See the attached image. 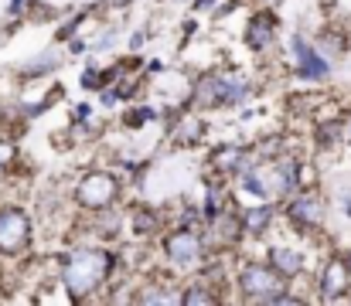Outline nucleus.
<instances>
[{
  "label": "nucleus",
  "mask_w": 351,
  "mask_h": 306,
  "mask_svg": "<svg viewBox=\"0 0 351 306\" xmlns=\"http://www.w3.org/2000/svg\"><path fill=\"white\" fill-rule=\"evenodd\" d=\"M283 214L297 235H314L328 221V198L317 188H297L290 198H283Z\"/></svg>",
  "instance_id": "2"
},
{
  "label": "nucleus",
  "mask_w": 351,
  "mask_h": 306,
  "mask_svg": "<svg viewBox=\"0 0 351 306\" xmlns=\"http://www.w3.org/2000/svg\"><path fill=\"white\" fill-rule=\"evenodd\" d=\"M69 51H72V55H82V51H89V44H86L82 38H75V41L69 44Z\"/></svg>",
  "instance_id": "25"
},
{
  "label": "nucleus",
  "mask_w": 351,
  "mask_h": 306,
  "mask_svg": "<svg viewBox=\"0 0 351 306\" xmlns=\"http://www.w3.org/2000/svg\"><path fill=\"white\" fill-rule=\"evenodd\" d=\"M226 207H229V204H226V191L219 188V177H215V181H212V188H208V194H205V207H202V214L212 221V218H215V214H222Z\"/></svg>",
  "instance_id": "18"
},
{
  "label": "nucleus",
  "mask_w": 351,
  "mask_h": 306,
  "mask_svg": "<svg viewBox=\"0 0 351 306\" xmlns=\"http://www.w3.org/2000/svg\"><path fill=\"white\" fill-rule=\"evenodd\" d=\"M14 160V143H7V140H0V167H7Z\"/></svg>",
  "instance_id": "22"
},
{
  "label": "nucleus",
  "mask_w": 351,
  "mask_h": 306,
  "mask_svg": "<svg viewBox=\"0 0 351 306\" xmlns=\"http://www.w3.org/2000/svg\"><path fill=\"white\" fill-rule=\"evenodd\" d=\"M335 207H338V211H341V214H345V218L351 221V188H341V191H338V198H335Z\"/></svg>",
  "instance_id": "21"
},
{
  "label": "nucleus",
  "mask_w": 351,
  "mask_h": 306,
  "mask_svg": "<svg viewBox=\"0 0 351 306\" xmlns=\"http://www.w3.org/2000/svg\"><path fill=\"white\" fill-rule=\"evenodd\" d=\"M117 269V255L110 248H75L65 262H62V286L69 290L72 300H93V293H99L110 276Z\"/></svg>",
  "instance_id": "1"
},
{
  "label": "nucleus",
  "mask_w": 351,
  "mask_h": 306,
  "mask_svg": "<svg viewBox=\"0 0 351 306\" xmlns=\"http://www.w3.org/2000/svg\"><path fill=\"white\" fill-rule=\"evenodd\" d=\"M205 129H208V126H205L202 116H181V119L174 123V140L184 143V146H195V143H202Z\"/></svg>",
  "instance_id": "16"
},
{
  "label": "nucleus",
  "mask_w": 351,
  "mask_h": 306,
  "mask_svg": "<svg viewBox=\"0 0 351 306\" xmlns=\"http://www.w3.org/2000/svg\"><path fill=\"white\" fill-rule=\"evenodd\" d=\"M82 86H86V89H99V72H96V68H89V72L82 75Z\"/></svg>",
  "instance_id": "23"
},
{
  "label": "nucleus",
  "mask_w": 351,
  "mask_h": 306,
  "mask_svg": "<svg viewBox=\"0 0 351 306\" xmlns=\"http://www.w3.org/2000/svg\"><path fill=\"white\" fill-rule=\"evenodd\" d=\"M31 242V218L21 207H0V252L17 255Z\"/></svg>",
  "instance_id": "8"
},
{
  "label": "nucleus",
  "mask_w": 351,
  "mask_h": 306,
  "mask_svg": "<svg viewBox=\"0 0 351 306\" xmlns=\"http://www.w3.org/2000/svg\"><path fill=\"white\" fill-rule=\"evenodd\" d=\"M283 283H287V279L276 276V272L269 269V262H256V259L242 262V269L235 272V290H239L249 303H273V296H276L280 290H287Z\"/></svg>",
  "instance_id": "5"
},
{
  "label": "nucleus",
  "mask_w": 351,
  "mask_h": 306,
  "mask_svg": "<svg viewBox=\"0 0 351 306\" xmlns=\"http://www.w3.org/2000/svg\"><path fill=\"white\" fill-rule=\"evenodd\" d=\"M143 38H147V31H133V34H130V48H133V51L143 48Z\"/></svg>",
  "instance_id": "24"
},
{
  "label": "nucleus",
  "mask_w": 351,
  "mask_h": 306,
  "mask_svg": "<svg viewBox=\"0 0 351 306\" xmlns=\"http://www.w3.org/2000/svg\"><path fill=\"white\" fill-rule=\"evenodd\" d=\"M55 68H58V55L51 51V55H41L38 62H31L27 72H24V79H34V75H45V72H55Z\"/></svg>",
  "instance_id": "20"
},
{
  "label": "nucleus",
  "mask_w": 351,
  "mask_h": 306,
  "mask_svg": "<svg viewBox=\"0 0 351 306\" xmlns=\"http://www.w3.org/2000/svg\"><path fill=\"white\" fill-rule=\"evenodd\" d=\"M123 3H130V0H110V7H123Z\"/></svg>",
  "instance_id": "27"
},
{
  "label": "nucleus",
  "mask_w": 351,
  "mask_h": 306,
  "mask_svg": "<svg viewBox=\"0 0 351 306\" xmlns=\"http://www.w3.org/2000/svg\"><path fill=\"white\" fill-rule=\"evenodd\" d=\"M242 41L252 48V51H266L273 41H276V14L273 10H256L242 31Z\"/></svg>",
  "instance_id": "10"
},
{
  "label": "nucleus",
  "mask_w": 351,
  "mask_h": 306,
  "mask_svg": "<svg viewBox=\"0 0 351 306\" xmlns=\"http://www.w3.org/2000/svg\"><path fill=\"white\" fill-rule=\"evenodd\" d=\"M304 252L300 248H293V245H269V252H266V262H269V269L276 272V276H283V279H293V276H300L304 272Z\"/></svg>",
  "instance_id": "12"
},
{
  "label": "nucleus",
  "mask_w": 351,
  "mask_h": 306,
  "mask_svg": "<svg viewBox=\"0 0 351 306\" xmlns=\"http://www.w3.org/2000/svg\"><path fill=\"white\" fill-rule=\"evenodd\" d=\"M215 3H219V0H198V3H195V10H205V7H215Z\"/></svg>",
  "instance_id": "26"
},
{
  "label": "nucleus",
  "mask_w": 351,
  "mask_h": 306,
  "mask_svg": "<svg viewBox=\"0 0 351 306\" xmlns=\"http://www.w3.org/2000/svg\"><path fill=\"white\" fill-rule=\"evenodd\" d=\"M93 214H96L93 231H96L99 238H117L119 225H123V211H117V204H110V207H103V211H93Z\"/></svg>",
  "instance_id": "17"
},
{
  "label": "nucleus",
  "mask_w": 351,
  "mask_h": 306,
  "mask_svg": "<svg viewBox=\"0 0 351 306\" xmlns=\"http://www.w3.org/2000/svg\"><path fill=\"white\" fill-rule=\"evenodd\" d=\"M249 96V86L235 75H222V72H205L195 82V105L202 109H229Z\"/></svg>",
  "instance_id": "4"
},
{
  "label": "nucleus",
  "mask_w": 351,
  "mask_h": 306,
  "mask_svg": "<svg viewBox=\"0 0 351 306\" xmlns=\"http://www.w3.org/2000/svg\"><path fill=\"white\" fill-rule=\"evenodd\" d=\"M130 231L136 238H150V235H160V214L157 207H147V204H136L130 211Z\"/></svg>",
  "instance_id": "13"
},
{
  "label": "nucleus",
  "mask_w": 351,
  "mask_h": 306,
  "mask_svg": "<svg viewBox=\"0 0 351 306\" xmlns=\"http://www.w3.org/2000/svg\"><path fill=\"white\" fill-rule=\"evenodd\" d=\"M219 300L222 296H219V290H215L212 279H198V283H191V286L181 290V303L184 306H212V303H219Z\"/></svg>",
  "instance_id": "14"
},
{
  "label": "nucleus",
  "mask_w": 351,
  "mask_h": 306,
  "mask_svg": "<svg viewBox=\"0 0 351 306\" xmlns=\"http://www.w3.org/2000/svg\"><path fill=\"white\" fill-rule=\"evenodd\" d=\"M119 198V181L113 170H89L79 184H75V204L82 211H103Z\"/></svg>",
  "instance_id": "6"
},
{
  "label": "nucleus",
  "mask_w": 351,
  "mask_h": 306,
  "mask_svg": "<svg viewBox=\"0 0 351 306\" xmlns=\"http://www.w3.org/2000/svg\"><path fill=\"white\" fill-rule=\"evenodd\" d=\"M290 55H293V75L297 79H304V82H324V79H331V58L317 44H311L307 38L293 34L290 38Z\"/></svg>",
  "instance_id": "7"
},
{
  "label": "nucleus",
  "mask_w": 351,
  "mask_h": 306,
  "mask_svg": "<svg viewBox=\"0 0 351 306\" xmlns=\"http://www.w3.org/2000/svg\"><path fill=\"white\" fill-rule=\"evenodd\" d=\"M133 300L136 303H181V290L174 283H147Z\"/></svg>",
  "instance_id": "15"
},
{
  "label": "nucleus",
  "mask_w": 351,
  "mask_h": 306,
  "mask_svg": "<svg viewBox=\"0 0 351 306\" xmlns=\"http://www.w3.org/2000/svg\"><path fill=\"white\" fill-rule=\"evenodd\" d=\"M150 119H157V109H154V105H133V109L123 116V123H126L130 129H140V126H147Z\"/></svg>",
  "instance_id": "19"
},
{
  "label": "nucleus",
  "mask_w": 351,
  "mask_h": 306,
  "mask_svg": "<svg viewBox=\"0 0 351 306\" xmlns=\"http://www.w3.org/2000/svg\"><path fill=\"white\" fill-rule=\"evenodd\" d=\"M273 218H276V204L273 201H259V204L239 207V225H242V235H249V238H263V235L269 231Z\"/></svg>",
  "instance_id": "11"
},
{
  "label": "nucleus",
  "mask_w": 351,
  "mask_h": 306,
  "mask_svg": "<svg viewBox=\"0 0 351 306\" xmlns=\"http://www.w3.org/2000/svg\"><path fill=\"white\" fill-rule=\"evenodd\" d=\"M345 266H348V272H351V248L345 252Z\"/></svg>",
  "instance_id": "28"
},
{
  "label": "nucleus",
  "mask_w": 351,
  "mask_h": 306,
  "mask_svg": "<svg viewBox=\"0 0 351 306\" xmlns=\"http://www.w3.org/2000/svg\"><path fill=\"white\" fill-rule=\"evenodd\" d=\"M351 293V272L345 266V255H328L321 272H317V296L324 303H335V300H345Z\"/></svg>",
  "instance_id": "9"
},
{
  "label": "nucleus",
  "mask_w": 351,
  "mask_h": 306,
  "mask_svg": "<svg viewBox=\"0 0 351 306\" xmlns=\"http://www.w3.org/2000/svg\"><path fill=\"white\" fill-rule=\"evenodd\" d=\"M205 252H208V242H205V235L195 225H181L171 235H164V255H167V262L178 272L205 269Z\"/></svg>",
  "instance_id": "3"
}]
</instances>
